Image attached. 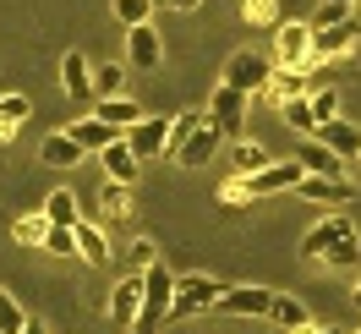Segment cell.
Wrapping results in <instances>:
<instances>
[{"mask_svg":"<svg viewBox=\"0 0 361 334\" xmlns=\"http://www.w3.org/2000/svg\"><path fill=\"white\" fill-rule=\"evenodd\" d=\"M164 11H176V17H192V11H203V0H159Z\"/></svg>","mask_w":361,"mask_h":334,"instance_id":"cell-41","label":"cell"},{"mask_svg":"<svg viewBox=\"0 0 361 334\" xmlns=\"http://www.w3.org/2000/svg\"><path fill=\"white\" fill-rule=\"evenodd\" d=\"M356 334H361V329H356Z\"/></svg>","mask_w":361,"mask_h":334,"instance_id":"cell-47","label":"cell"},{"mask_svg":"<svg viewBox=\"0 0 361 334\" xmlns=\"http://www.w3.org/2000/svg\"><path fill=\"white\" fill-rule=\"evenodd\" d=\"M295 198H307V203H323V208H345V203H356V186H350V176H345V181L307 176L301 186H295Z\"/></svg>","mask_w":361,"mask_h":334,"instance_id":"cell-17","label":"cell"},{"mask_svg":"<svg viewBox=\"0 0 361 334\" xmlns=\"http://www.w3.org/2000/svg\"><path fill=\"white\" fill-rule=\"evenodd\" d=\"M126 66L132 71H159L164 66V39H159L154 23H142V28L126 33Z\"/></svg>","mask_w":361,"mask_h":334,"instance_id":"cell-10","label":"cell"},{"mask_svg":"<svg viewBox=\"0 0 361 334\" xmlns=\"http://www.w3.org/2000/svg\"><path fill=\"white\" fill-rule=\"evenodd\" d=\"M44 252H49V258H77V230H61V225H49Z\"/></svg>","mask_w":361,"mask_h":334,"instance_id":"cell-40","label":"cell"},{"mask_svg":"<svg viewBox=\"0 0 361 334\" xmlns=\"http://www.w3.org/2000/svg\"><path fill=\"white\" fill-rule=\"evenodd\" d=\"M170 121L176 115H142L132 132H126V143H132V154L148 165V159H170Z\"/></svg>","mask_w":361,"mask_h":334,"instance_id":"cell-6","label":"cell"},{"mask_svg":"<svg viewBox=\"0 0 361 334\" xmlns=\"http://www.w3.org/2000/svg\"><path fill=\"white\" fill-rule=\"evenodd\" d=\"M71 230H77V258H82V263H110V230H104V220H82V225H71Z\"/></svg>","mask_w":361,"mask_h":334,"instance_id":"cell-21","label":"cell"},{"mask_svg":"<svg viewBox=\"0 0 361 334\" xmlns=\"http://www.w3.org/2000/svg\"><path fill=\"white\" fill-rule=\"evenodd\" d=\"M219 296H225V285H219L214 274H180V285H176V307H170V323H186V318L219 312Z\"/></svg>","mask_w":361,"mask_h":334,"instance_id":"cell-4","label":"cell"},{"mask_svg":"<svg viewBox=\"0 0 361 334\" xmlns=\"http://www.w3.org/2000/svg\"><path fill=\"white\" fill-rule=\"evenodd\" d=\"M350 17H356L350 6H339V0H317V11L307 17V23H312V33H323V28H339V23H350Z\"/></svg>","mask_w":361,"mask_h":334,"instance_id":"cell-37","label":"cell"},{"mask_svg":"<svg viewBox=\"0 0 361 334\" xmlns=\"http://www.w3.org/2000/svg\"><path fill=\"white\" fill-rule=\"evenodd\" d=\"M154 6H159V0H110V17L126 28V33H132V28L154 23Z\"/></svg>","mask_w":361,"mask_h":334,"instance_id":"cell-29","label":"cell"},{"mask_svg":"<svg viewBox=\"0 0 361 334\" xmlns=\"http://www.w3.org/2000/svg\"><path fill=\"white\" fill-rule=\"evenodd\" d=\"M290 334H323V323H301V329H290Z\"/></svg>","mask_w":361,"mask_h":334,"instance_id":"cell-43","label":"cell"},{"mask_svg":"<svg viewBox=\"0 0 361 334\" xmlns=\"http://www.w3.org/2000/svg\"><path fill=\"white\" fill-rule=\"evenodd\" d=\"M350 302H356V307H361V280H356V285H350Z\"/></svg>","mask_w":361,"mask_h":334,"instance_id":"cell-45","label":"cell"},{"mask_svg":"<svg viewBox=\"0 0 361 334\" xmlns=\"http://www.w3.org/2000/svg\"><path fill=\"white\" fill-rule=\"evenodd\" d=\"M39 159H44L49 170H77L82 159H88V148L77 143V137L61 126V132H44V143H39Z\"/></svg>","mask_w":361,"mask_h":334,"instance_id":"cell-14","label":"cell"},{"mask_svg":"<svg viewBox=\"0 0 361 334\" xmlns=\"http://www.w3.org/2000/svg\"><path fill=\"white\" fill-rule=\"evenodd\" d=\"M99 165H104V181H121V186H137V176H142V159L132 154V143H126V137H121L115 148H104Z\"/></svg>","mask_w":361,"mask_h":334,"instance_id":"cell-23","label":"cell"},{"mask_svg":"<svg viewBox=\"0 0 361 334\" xmlns=\"http://www.w3.org/2000/svg\"><path fill=\"white\" fill-rule=\"evenodd\" d=\"M345 230H356L345 214H323V220H317L312 230L301 236V263H323V258H329V246H334Z\"/></svg>","mask_w":361,"mask_h":334,"instance_id":"cell-12","label":"cell"},{"mask_svg":"<svg viewBox=\"0 0 361 334\" xmlns=\"http://www.w3.org/2000/svg\"><path fill=\"white\" fill-rule=\"evenodd\" d=\"M295 165H301L307 176H329V181H345V176H350V159H339L334 148H329V143H317V137H301Z\"/></svg>","mask_w":361,"mask_h":334,"instance_id":"cell-11","label":"cell"},{"mask_svg":"<svg viewBox=\"0 0 361 334\" xmlns=\"http://www.w3.org/2000/svg\"><path fill=\"white\" fill-rule=\"evenodd\" d=\"M208 121L225 132V143H241V137H247V93L230 88V83H219L214 99H208Z\"/></svg>","mask_w":361,"mask_h":334,"instance_id":"cell-5","label":"cell"},{"mask_svg":"<svg viewBox=\"0 0 361 334\" xmlns=\"http://www.w3.org/2000/svg\"><path fill=\"white\" fill-rule=\"evenodd\" d=\"M214 203L219 208H247V203H257V192H252V176H230L214 186Z\"/></svg>","mask_w":361,"mask_h":334,"instance_id":"cell-30","label":"cell"},{"mask_svg":"<svg viewBox=\"0 0 361 334\" xmlns=\"http://www.w3.org/2000/svg\"><path fill=\"white\" fill-rule=\"evenodd\" d=\"M274 154L257 143V137H241V143H230V170L235 176H257V170H269Z\"/></svg>","mask_w":361,"mask_h":334,"instance_id":"cell-24","label":"cell"},{"mask_svg":"<svg viewBox=\"0 0 361 334\" xmlns=\"http://www.w3.org/2000/svg\"><path fill=\"white\" fill-rule=\"evenodd\" d=\"M317 143H329L339 159H356L361 154V126L356 121H329V126L317 132Z\"/></svg>","mask_w":361,"mask_h":334,"instance_id":"cell-26","label":"cell"},{"mask_svg":"<svg viewBox=\"0 0 361 334\" xmlns=\"http://www.w3.org/2000/svg\"><path fill=\"white\" fill-rule=\"evenodd\" d=\"M219 83H230V88H241L247 99H263L274 83V55H263V49H235L225 61V77Z\"/></svg>","mask_w":361,"mask_h":334,"instance_id":"cell-3","label":"cell"},{"mask_svg":"<svg viewBox=\"0 0 361 334\" xmlns=\"http://www.w3.org/2000/svg\"><path fill=\"white\" fill-rule=\"evenodd\" d=\"M110 323L137 334V323H142V274L115 280V290H110Z\"/></svg>","mask_w":361,"mask_h":334,"instance_id":"cell-9","label":"cell"},{"mask_svg":"<svg viewBox=\"0 0 361 334\" xmlns=\"http://www.w3.org/2000/svg\"><path fill=\"white\" fill-rule=\"evenodd\" d=\"M71 137H77V143H82V148H88V154H104V148H115V143H121V132H115L110 121H99V115H77V121H71L66 126Z\"/></svg>","mask_w":361,"mask_h":334,"instance_id":"cell-22","label":"cell"},{"mask_svg":"<svg viewBox=\"0 0 361 334\" xmlns=\"http://www.w3.org/2000/svg\"><path fill=\"white\" fill-rule=\"evenodd\" d=\"M361 263V230H345L334 246H329V258H323V268H334V274H345V268Z\"/></svg>","mask_w":361,"mask_h":334,"instance_id":"cell-28","label":"cell"},{"mask_svg":"<svg viewBox=\"0 0 361 334\" xmlns=\"http://www.w3.org/2000/svg\"><path fill=\"white\" fill-rule=\"evenodd\" d=\"M93 214H99L104 225H132V186L104 181V186L93 192Z\"/></svg>","mask_w":361,"mask_h":334,"instance_id":"cell-18","label":"cell"},{"mask_svg":"<svg viewBox=\"0 0 361 334\" xmlns=\"http://www.w3.org/2000/svg\"><path fill=\"white\" fill-rule=\"evenodd\" d=\"M323 334H350V329H345V323H323Z\"/></svg>","mask_w":361,"mask_h":334,"instance_id":"cell-44","label":"cell"},{"mask_svg":"<svg viewBox=\"0 0 361 334\" xmlns=\"http://www.w3.org/2000/svg\"><path fill=\"white\" fill-rule=\"evenodd\" d=\"M219 143H225V132H219L214 121H203L197 132L186 137V148H180V154H176V165H180V170H203L208 159L219 154Z\"/></svg>","mask_w":361,"mask_h":334,"instance_id":"cell-16","label":"cell"},{"mask_svg":"<svg viewBox=\"0 0 361 334\" xmlns=\"http://www.w3.org/2000/svg\"><path fill=\"white\" fill-rule=\"evenodd\" d=\"M285 126H290V132H301V137H317L323 132V126H317V115H312V99H295V105H285Z\"/></svg>","mask_w":361,"mask_h":334,"instance_id":"cell-33","label":"cell"},{"mask_svg":"<svg viewBox=\"0 0 361 334\" xmlns=\"http://www.w3.org/2000/svg\"><path fill=\"white\" fill-rule=\"evenodd\" d=\"M27 329V312H23V302L11 296V290L0 285V334H23Z\"/></svg>","mask_w":361,"mask_h":334,"instance_id":"cell-36","label":"cell"},{"mask_svg":"<svg viewBox=\"0 0 361 334\" xmlns=\"http://www.w3.org/2000/svg\"><path fill=\"white\" fill-rule=\"evenodd\" d=\"M176 285H180V274L170 263H154L148 274H142V323H137V334H154L159 323H170Z\"/></svg>","mask_w":361,"mask_h":334,"instance_id":"cell-1","label":"cell"},{"mask_svg":"<svg viewBox=\"0 0 361 334\" xmlns=\"http://www.w3.org/2000/svg\"><path fill=\"white\" fill-rule=\"evenodd\" d=\"M356 159H361V154H356Z\"/></svg>","mask_w":361,"mask_h":334,"instance_id":"cell-46","label":"cell"},{"mask_svg":"<svg viewBox=\"0 0 361 334\" xmlns=\"http://www.w3.org/2000/svg\"><path fill=\"white\" fill-rule=\"evenodd\" d=\"M126 93V61H99L93 66V99H121Z\"/></svg>","mask_w":361,"mask_h":334,"instance_id":"cell-27","label":"cell"},{"mask_svg":"<svg viewBox=\"0 0 361 334\" xmlns=\"http://www.w3.org/2000/svg\"><path fill=\"white\" fill-rule=\"evenodd\" d=\"M11 241H17V246H44V241H49V220H44V208H39V214H23V220L11 225Z\"/></svg>","mask_w":361,"mask_h":334,"instance_id":"cell-32","label":"cell"},{"mask_svg":"<svg viewBox=\"0 0 361 334\" xmlns=\"http://www.w3.org/2000/svg\"><path fill=\"white\" fill-rule=\"evenodd\" d=\"M44 220H49V225H61V230H71V225L88 220V203L77 198V186H55V192L44 198Z\"/></svg>","mask_w":361,"mask_h":334,"instance_id":"cell-20","label":"cell"},{"mask_svg":"<svg viewBox=\"0 0 361 334\" xmlns=\"http://www.w3.org/2000/svg\"><path fill=\"white\" fill-rule=\"evenodd\" d=\"M274 296H279V290H269V285H225L219 312H225V318H269Z\"/></svg>","mask_w":361,"mask_h":334,"instance_id":"cell-7","label":"cell"},{"mask_svg":"<svg viewBox=\"0 0 361 334\" xmlns=\"http://www.w3.org/2000/svg\"><path fill=\"white\" fill-rule=\"evenodd\" d=\"M27 115H33V99H27V93H0V121H6V126H23Z\"/></svg>","mask_w":361,"mask_h":334,"instance_id":"cell-39","label":"cell"},{"mask_svg":"<svg viewBox=\"0 0 361 334\" xmlns=\"http://www.w3.org/2000/svg\"><path fill=\"white\" fill-rule=\"evenodd\" d=\"M93 115H99V121H110L115 132L126 137V132H132V126H137V121H142V105L121 93V99H99V105H93Z\"/></svg>","mask_w":361,"mask_h":334,"instance_id":"cell-25","label":"cell"},{"mask_svg":"<svg viewBox=\"0 0 361 334\" xmlns=\"http://www.w3.org/2000/svg\"><path fill=\"white\" fill-rule=\"evenodd\" d=\"M301 181H307V170H301L295 159H274L269 170L252 176V192H257V198H274V192H295Z\"/></svg>","mask_w":361,"mask_h":334,"instance_id":"cell-15","label":"cell"},{"mask_svg":"<svg viewBox=\"0 0 361 334\" xmlns=\"http://www.w3.org/2000/svg\"><path fill=\"white\" fill-rule=\"evenodd\" d=\"M274 66H295V71H317V33L312 23H279L274 28Z\"/></svg>","mask_w":361,"mask_h":334,"instance_id":"cell-2","label":"cell"},{"mask_svg":"<svg viewBox=\"0 0 361 334\" xmlns=\"http://www.w3.org/2000/svg\"><path fill=\"white\" fill-rule=\"evenodd\" d=\"M269 323H279V329L290 334V329H301V323H312V312L301 307L295 296H285V290H279V296H274V312H269Z\"/></svg>","mask_w":361,"mask_h":334,"instance_id":"cell-31","label":"cell"},{"mask_svg":"<svg viewBox=\"0 0 361 334\" xmlns=\"http://www.w3.org/2000/svg\"><path fill=\"white\" fill-rule=\"evenodd\" d=\"M356 49H361V23L356 17L317 33V61H345V55H356Z\"/></svg>","mask_w":361,"mask_h":334,"instance_id":"cell-19","label":"cell"},{"mask_svg":"<svg viewBox=\"0 0 361 334\" xmlns=\"http://www.w3.org/2000/svg\"><path fill=\"white\" fill-rule=\"evenodd\" d=\"M241 23L247 28H279V0H241Z\"/></svg>","mask_w":361,"mask_h":334,"instance_id":"cell-34","label":"cell"},{"mask_svg":"<svg viewBox=\"0 0 361 334\" xmlns=\"http://www.w3.org/2000/svg\"><path fill=\"white\" fill-rule=\"evenodd\" d=\"M312 71H295V66H274V83H269V93H263V105H295V99H312Z\"/></svg>","mask_w":361,"mask_h":334,"instance_id":"cell-13","label":"cell"},{"mask_svg":"<svg viewBox=\"0 0 361 334\" xmlns=\"http://www.w3.org/2000/svg\"><path fill=\"white\" fill-rule=\"evenodd\" d=\"M61 93H66L71 105H99V99H93V61H88V49H66V55H61Z\"/></svg>","mask_w":361,"mask_h":334,"instance_id":"cell-8","label":"cell"},{"mask_svg":"<svg viewBox=\"0 0 361 334\" xmlns=\"http://www.w3.org/2000/svg\"><path fill=\"white\" fill-rule=\"evenodd\" d=\"M23 334H49V323H44V318H27V329Z\"/></svg>","mask_w":361,"mask_h":334,"instance_id":"cell-42","label":"cell"},{"mask_svg":"<svg viewBox=\"0 0 361 334\" xmlns=\"http://www.w3.org/2000/svg\"><path fill=\"white\" fill-rule=\"evenodd\" d=\"M312 115H317V126L345 121V99H339V88H317V93H312Z\"/></svg>","mask_w":361,"mask_h":334,"instance_id":"cell-35","label":"cell"},{"mask_svg":"<svg viewBox=\"0 0 361 334\" xmlns=\"http://www.w3.org/2000/svg\"><path fill=\"white\" fill-rule=\"evenodd\" d=\"M154 263H164V258H159V241L154 236H132V268H126V274H148Z\"/></svg>","mask_w":361,"mask_h":334,"instance_id":"cell-38","label":"cell"}]
</instances>
